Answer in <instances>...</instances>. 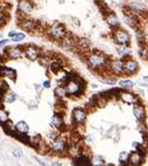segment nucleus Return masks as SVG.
<instances>
[{"label": "nucleus", "instance_id": "nucleus-1", "mask_svg": "<svg viewBox=\"0 0 148 166\" xmlns=\"http://www.w3.org/2000/svg\"><path fill=\"white\" fill-rule=\"evenodd\" d=\"M87 64L92 69H102L106 64V58L100 53H92L87 56Z\"/></svg>", "mask_w": 148, "mask_h": 166}, {"label": "nucleus", "instance_id": "nucleus-2", "mask_svg": "<svg viewBox=\"0 0 148 166\" xmlns=\"http://www.w3.org/2000/svg\"><path fill=\"white\" fill-rule=\"evenodd\" d=\"M67 88V93L68 95H72V96H79L83 91V82L79 78H71L68 81V83L65 84Z\"/></svg>", "mask_w": 148, "mask_h": 166}, {"label": "nucleus", "instance_id": "nucleus-3", "mask_svg": "<svg viewBox=\"0 0 148 166\" xmlns=\"http://www.w3.org/2000/svg\"><path fill=\"white\" fill-rule=\"evenodd\" d=\"M46 33L49 38H51L54 40H62L67 35L65 28L62 25H54V26L49 27Z\"/></svg>", "mask_w": 148, "mask_h": 166}, {"label": "nucleus", "instance_id": "nucleus-4", "mask_svg": "<svg viewBox=\"0 0 148 166\" xmlns=\"http://www.w3.org/2000/svg\"><path fill=\"white\" fill-rule=\"evenodd\" d=\"M23 53H25V56L29 61H38L39 58H40V55H41V50L36 46H33V45L25 46Z\"/></svg>", "mask_w": 148, "mask_h": 166}, {"label": "nucleus", "instance_id": "nucleus-5", "mask_svg": "<svg viewBox=\"0 0 148 166\" xmlns=\"http://www.w3.org/2000/svg\"><path fill=\"white\" fill-rule=\"evenodd\" d=\"M23 48L25 47H21V46H18V47H12V48H5V55L7 60H18V59H21L22 55H25L23 53Z\"/></svg>", "mask_w": 148, "mask_h": 166}, {"label": "nucleus", "instance_id": "nucleus-6", "mask_svg": "<svg viewBox=\"0 0 148 166\" xmlns=\"http://www.w3.org/2000/svg\"><path fill=\"white\" fill-rule=\"evenodd\" d=\"M49 147L54 152H57V153H64L68 150L67 143L63 139H61V138H55V139H53L49 144Z\"/></svg>", "mask_w": 148, "mask_h": 166}, {"label": "nucleus", "instance_id": "nucleus-7", "mask_svg": "<svg viewBox=\"0 0 148 166\" xmlns=\"http://www.w3.org/2000/svg\"><path fill=\"white\" fill-rule=\"evenodd\" d=\"M34 6L33 3L31 0H19V4H18V12L21 15H29L32 13Z\"/></svg>", "mask_w": 148, "mask_h": 166}, {"label": "nucleus", "instance_id": "nucleus-8", "mask_svg": "<svg viewBox=\"0 0 148 166\" xmlns=\"http://www.w3.org/2000/svg\"><path fill=\"white\" fill-rule=\"evenodd\" d=\"M19 26L20 28L26 31V32H31V33H34L38 28V22L33 21V20H29V19H26L25 16L20 20L19 22Z\"/></svg>", "mask_w": 148, "mask_h": 166}, {"label": "nucleus", "instance_id": "nucleus-9", "mask_svg": "<svg viewBox=\"0 0 148 166\" xmlns=\"http://www.w3.org/2000/svg\"><path fill=\"white\" fill-rule=\"evenodd\" d=\"M130 34L124 31V29H118L115 33H114V40L117 43H119V45H127L130 42Z\"/></svg>", "mask_w": 148, "mask_h": 166}, {"label": "nucleus", "instance_id": "nucleus-10", "mask_svg": "<svg viewBox=\"0 0 148 166\" xmlns=\"http://www.w3.org/2000/svg\"><path fill=\"white\" fill-rule=\"evenodd\" d=\"M110 70L113 74H115V75L123 74V71H125L124 70V62L121 60H113V61H111V63H110Z\"/></svg>", "mask_w": 148, "mask_h": 166}, {"label": "nucleus", "instance_id": "nucleus-11", "mask_svg": "<svg viewBox=\"0 0 148 166\" xmlns=\"http://www.w3.org/2000/svg\"><path fill=\"white\" fill-rule=\"evenodd\" d=\"M72 117H74V121L76 123L83 124L86 121V112L80 108H75L74 111H72Z\"/></svg>", "mask_w": 148, "mask_h": 166}, {"label": "nucleus", "instance_id": "nucleus-12", "mask_svg": "<svg viewBox=\"0 0 148 166\" xmlns=\"http://www.w3.org/2000/svg\"><path fill=\"white\" fill-rule=\"evenodd\" d=\"M77 42L69 35H65L62 40H61V47L65 50H72L75 47H76Z\"/></svg>", "mask_w": 148, "mask_h": 166}, {"label": "nucleus", "instance_id": "nucleus-13", "mask_svg": "<svg viewBox=\"0 0 148 166\" xmlns=\"http://www.w3.org/2000/svg\"><path fill=\"white\" fill-rule=\"evenodd\" d=\"M1 75L6 76L7 78H10L12 81L16 80V71L10 67H6V66H1Z\"/></svg>", "mask_w": 148, "mask_h": 166}, {"label": "nucleus", "instance_id": "nucleus-14", "mask_svg": "<svg viewBox=\"0 0 148 166\" xmlns=\"http://www.w3.org/2000/svg\"><path fill=\"white\" fill-rule=\"evenodd\" d=\"M124 70L126 73H135L138 70V63L134 60H127L124 62Z\"/></svg>", "mask_w": 148, "mask_h": 166}, {"label": "nucleus", "instance_id": "nucleus-15", "mask_svg": "<svg viewBox=\"0 0 148 166\" xmlns=\"http://www.w3.org/2000/svg\"><path fill=\"white\" fill-rule=\"evenodd\" d=\"M51 125L57 128V129H61L63 126V116H61L58 112H56L51 118Z\"/></svg>", "mask_w": 148, "mask_h": 166}, {"label": "nucleus", "instance_id": "nucleus-16", "mask_svg": "<svg viewBox=\"0 0 148 166\" xmlns=\"http://www.w3.org/2000/svg\"><path fill=\"white\" fill-rule=\"evenodd\" d=\"M75 165H78V166H89V165H92V161L89 159L87 157H85L84 154H80V156H78L76 158Z\"/></svg>", "mask_w": 148, "mask_h": 166}, {"label": "nucleus", "instance_id": "nucleus-17", "mask_svg": "<svg viewBox=\"0 0 148 166\" xmlns=\"http://www.w3.org/2000/svg\"><path fill=\"white\" fill-rule=\"evenodd\" d=\"M3 126H4V131L6 132V134L12 136V137H14L15 132L18 131V130H16V128H15V124H13L11 121H8V122H7L6 124H4Z\"/></svg>", "mask_w": 148, "mask_h": 166}, {"label": "nucleus", "instance_id": "nucleus-18", "mask_svg": "<svg viewBox=\"0 0 148 166\" xmlns=\"http://www.w3.org/2000/svg\"><path fill=\"white\" fill-rule=\"evenodd\" d=\"M49 70L53 73V74H57L58 71H60L62 69V63L60 61H57V60H53L50 63H49Z\"/></svg>", "mask_w": 148, "mask_h": 166}, {"label": "nucleus", "instance_id": "nucleus-19", "mask_svg": "<svg viewBox=\"0 0 148 166\" xmlns=\"http://www.w3.org/2000/svg\"><path fill=\"white\" fill-rule=\"evenodd\" d=\"M106 22L108 23V26H111V27H117L118 25H119V20H118V18H117V15L114 14V13H108L107 14V16H106Z\"/></svg>", "mask_w": 148, "mask_h": 166}, {"label": "nucleus", "instance_id": "nucleus-20", "mask_svg": "<svg viewBox=\"0 0 148 166\" xmlns=\"http://www.w3.org/2000/svg\"><path fill=\"white\" fill-rule=\"evenodd\" d=\"M128 161H130V164H131V165H140V164H141V161H142V157H141V154H140V153H138V152H133V153L130 156Z\"/></svg>", "mask_w": 148, "mask_h": 166}, {"label": "nucleus", "instance_id": "nucleus-21", "mask_svg": "<svg viewBox=\"0 0 148 166\" xmlns=\"http://www.w3.org/2000/svg\"><path fill=\"white\" fill-rule=\"evenodd\" d=\"M120 97H121V99L125 102V103H128V104H134V103H136V97L134 96V95H132V94H128V93H124V94H121L120 95Z\"/></svg>", "mask_w": 148, "mask_h": 166}, {"label": "nucleus", "instance_id": "nucleus-22", "mask_svg": "<svg viewBox=\"0 0 148 166\" xmlns=\"http://www.w3.org/2000/svg\"><path fill=\"white\" fill-rule=\"evenodd\" d=\"M133 114L138 119H143L145 117V109L142 105H135L133 109Z\"/></svg>", "mask_w": 148, "mask_h": 166}, {"label": "nucleus", "instance_id": "nucleus-23", "mask_svg": "<svg viewBox=\"0 0 148 166\" xmlns=\"http://www.w3.org/2000/svg\"><path fill=\"white\" fill-rule=\"evenodd\" d=\"M8 121H10L8 112L6 111V110H5L3 106H0V124L4 125V124H6Z\"/></svg>", "mask_w": 148, "mask_h": 166}, {"label": "nucleus", "instance_id": "nucleus-24", "mask_svg": "<svg viewBox=\"0 0 148 166\" xmlns=\"http://www.w3.org/2000/svg\"><path fill=\"white\" fill-rule=\"evenodd\" d=\"M54 94H55V96L57 97V98H63V97H65V95H68V93H67V88L65 87H57L56 89H55V91H54Z\"/></svg>", "mask_w": 148, "mask_h": 166}, {"label": "nucleus", "instance_id": "nucleus-25", "mask_svg": "<svg viewBox=\"0 0 148 166\" xmlns=\"http://www.w3.org/2000/svg\"><path fill=\"white\" fill-rule=\"evenodd\" d=\"M15 128H16V130H18L19 132H27V133H28V131H29V126H28V124H27L25 121L18 122V123L15 124Z\"/></svg>", "mask_w": 148, "mask_h": 166}, {"label": "nucleus", "instance_id": "nucleus-26", "mask_svg": "<svg viewBox=\"0 0 148 166\" xmlns=\"http://www.w3.org/2000/svg\"><path fill=\"white\" fill-rule=\"evenodd\" d=\"M16 94H14V93H10V94H7L6 96H5V102L6 103H8V104H12V103H14L15 101H16Z\"/></svg>", "mask_w": 148, "mask_h": 166}, {"label": "nucleus", "instance_id": "nucleus-27", "mask_svg": "<svg viewBox=\"0 0 148 166\" xmlns=\"http://www.w3.org/2000/svg\"><path fill=\"white\" fill-rule=\"evenodd\" d=\"M25 33H16L12 39H11V41H13V42H20V41H22L23 39H25Z\"/></svg>", "mask_w": 148, "mask_h": 166}, {"label": "nucleus", "instance_id": "nucleus-28", "mask_svg": "<svg viewBox=\"0 0 148 166\" xmlns=\"http://www.w3.org/2000/svg\"><path fill=\"white\" fill-rule=\"evenodd\" d=\"M119 86L121 88H131L133 87V82L132 81H128V80H124V81H120L119 82Z\"/></svg>", "mask_w": 148, "mask_h": 166}, {"label": "nucleus", "instance_id": "nucleus-29", "mask_svg": "<svg viewBox=\"0 0 148 166\" xmlns=\"http://www.w3.org/2000/svg\"><path fill=\"white\" fill-rule=\"evenodd\" d=\"M128 153L127 152H125V151H123V152H120L119 153V161L121 163V164H125L127 160H128Z\"/></svg>", "mask_w": 148, "mask_h": 166}, {"label": "nucleus", "instance_id": "nucleus-30", "mask_svg": "<svg viewBox=\"0 0 148 166\" xmlns=\"http://www.w3.org/2000/svg\"><path fill=\"white\" fill-rule=\"evenodd\" d=\"M8 89L7 84H3L0 86V101L1 99H5V96H6V90Z\"/></svg>", "mask_w": 148, "mask_h": 166}, {"label": "nucleus", "instance_id": "nucleus-31", "mask_svg": "<svg viewBox=\"0 0 148 166\" xmlns=\"http://www.w3.org/2000/svg\"><path fill=\"white\" fill-rule=\"evenodd\" d=\"M118 51H119V54L123 55V56H125V55H128V54H130V50L125 47V45H121V47H119Z\"/></svg>", "mask_w": 148, "mask_h": 166}, {"label": "nucleus", "instance_id": "nucleus-32", "mask_svg": "<svg viewBox=\"0 0 148 166\" xmlns=\"http://www.w3.org/2000/svg\"><path fill=\"white\" fill-rule=\"evenodd\" d=\"M92 164H95V165H103V164H104V160H103L100 157L96 156V157H95V159L92 160Z\"/></svg>", "mask_w": 148, "mask_h": 166}, {"label": "nucleus", "instance_id": "nucleus-33", "mask_svg": "<svg viewBox=\"0 0 148 166\" xmlns=\"http://www.w3.org/2000/svg\"><path fill=\"white\" fill-rule=\"evenodd\" d=\"M13 156H14L15 158H21V157H22V151H21L20 149H14V150H13Z\"/></svg>", "mask_w": 148, "mask_h": 166}, {"label": "nucleus", "instance_id": "nucleus-34", "mask_svg": "<svg viewBox=\"0 0 148 166\" xmlns=\"http://www.w3.org/2000/svg\"><path fill=\"white\" fill-rule=\"evenodd\" d=\"M10 41H11V39H1V40H0V49H3L4 47H6Z\"/></svg>", "mask_w": 148, "mask_h": 166}, {"label": "nucleus", "instance_id": "nucleus-35", "mask_svg": "<svg viewBox=\"0 0 148 166\" xmlns=\"http://www.w3.org/2000/svg\"><path fill=\"white\" fill-rule=\"evenodd\" d=\"M42 86H43V88L49 89V88H50V82H49V81H44V82L42 83Z\"/></svg>", "mask_w": 148, "mask_h": 166}, {"label": "nucleus", "instance_id": "nucleus-36", "mask_svg": "<svg viewBox=\"0 0 148 166\" xmlns=\"http://www.w3.org/2000/svg\"><path fill=\"white\" fill-rule=\"evenodd\" d=\"M117 81L114 78H110V80H105V83H108V84H114Z\"/></svg>", "mask_w": 148, "mask_h": 166}, {"label": "nucleus", "instance_id": "nucleus-37", "mask_svg": "<svg viewBox=\"0 0 148 166\" xmlns=\"http://www.w3.org/2000/svg\"><path fill=\"white\" fill-rule=\"evenodd\" d=\"M16 33H18V32H15V31H11V32H8V38H10V39H12Z\"/></svg>", "mask_w": 148, "mask_h": 166}, {"label": "nucleus", "instance_id": "nucleus-38", "mask_svg": "<svg viewBox=\"0 0 148 166\" xmlns=\"http://www.w3.org/2000/svg\"><path fill=\"white\" fill-rule=\"evenodd\" d=\"M145 81H146V82L148 83V76H146V77H145Z\"/></svg>", "mask_w": 148, "mask_h": 166}, {"label": "nucleus", "instance_id": "nucleus-39", "mask_svg": "<svg viewBox=\"0 0 148 166\" xmlns=\"http://www.w3.org/2000/svg\"><path fill=\"white\" fill-rule=\"evenodd\" d=\"M0 77H1V76H0Z\"/></svg>", "mask_w": 148, "mask_h": 166}]
</instances>
